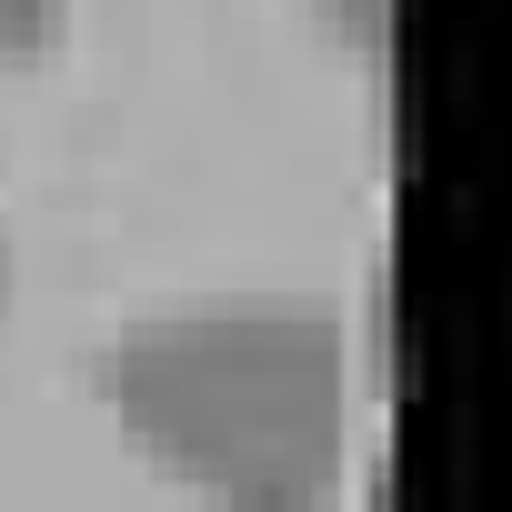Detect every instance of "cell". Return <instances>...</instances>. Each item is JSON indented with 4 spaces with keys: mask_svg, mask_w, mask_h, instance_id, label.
I'll use <instances>...</instances> for the list:
<instances>
[{
    "mask_svg": "<svg viewBox=\"0 0 512 512\" xmlns=\"http://www.w3.org/2000/svg\"><path fill=\"white\" fill-rule=\"evenodd\" d=\"M121 432L221 492V502H312L342 452V332L312 302H191L151 312L101 362Z\"/></svg>",
    "mask_w": 512,
    "mask_h": 512,
    "instance_id": "cell-1",
    "label": "cell"
},
{
    "mask_svg": "<svg viewBox=\"0 0 512 512\" xmlns=\"http://www.w3.org/2000/svg\"><path fill=\"white\" fill-rule=\"evenodd\" d=\"M61 21H71V0H0V61L51 51V41H61Z\"/></svg>",
    "mask_w": 512,
    "mask_h": 512,
    "instance_id": "cell-2",
    "label": "cell"
},
{
    "mask_svg": "<svg viewBox=\"0 0 512 512\" xmlns=\"http://www.w3.org/2000/svg\"><path fill=\"white\" fill-rule=\"evenodd\" d=\"M322 11H332L342 31H382V0H322Z\"/></svg>",
    "mask_w": 512,
    "mask_h": 512,
    "instance_id": "cell-3",
    "label": "cell"
},
{
    "mask_svg": "<svg viewBox=\"0 0 512 512\" xmlns=\"http://www.w3.org/2000/svg\"><path fill=\"white\" fill-rule=\"evenodd\" d=\"M11 282H21V262H11V231H0V312H11Z\"/></svg>",
    "mask_w": 512,
    "mask_h": 512,
    "instance_id": "cell-4",
    "label": "cell"
}]
</instances>
